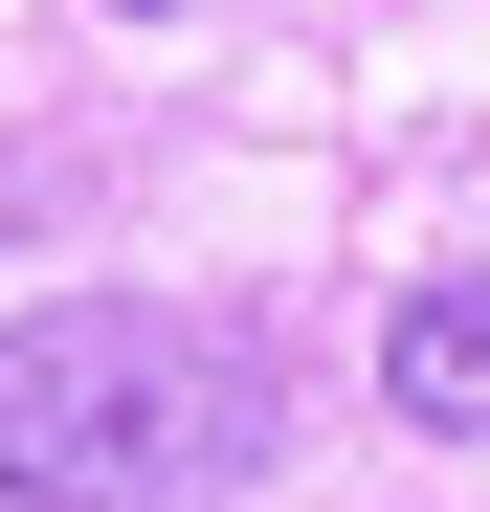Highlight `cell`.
Segmentation results:
<instances>
[{
	"label": "cell",
	"mask_w": 490,
	"mask_h": 512,
	"mask_svg": "<svg viewBox=\"0 0 490 512\" xmlns=\"http://www.w3.org/2000/svg\"><path fill=\"white\" fill-rule=\"evenodd\" d=\"M379 401L424 423V446H490V268H424L379 312Z\"/></svg>",
	"instance_id": "2"
},
{
	"label": "cell",
	"mask_w": 490,
	"mask_h": 512,
	"mask_svg": "<svg viewBox=\"0 0 490 512\" xmlns=\"http://www.w3.org/2000/svg\"><path fill=\"white\" fill-rule=\"evenodd\" d=\"M290 446V379L245 312L45 290L0 312V512H245Z\"/></svg>",
	"instance_id": "1"
}]
</instances>
